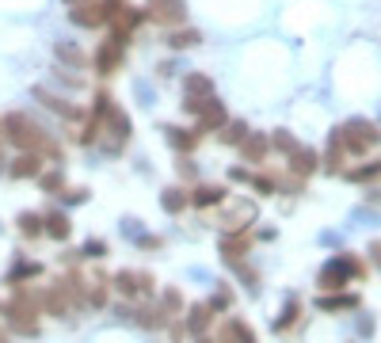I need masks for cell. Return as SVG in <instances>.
<instances>
[{
  "label": "cell",
  "mask_w": 381,
  "mask_h": 343,
  "mask_svg": "<svg viewBox=\"0 0 381 343\" xmlns=\"http://www.w3.org/2000/svg\"><path fill=\"white\" fill-rule=\"evenodd\" d=\"M0 134H4V142L15 145L20 153H42L46 142H50V134H46L35 119H27L23 111L4 114V119H0Z\"/></svg>",
  "instance_id": "6da1fadb"
},
{
  "label": "cell",
  "mask_w": 381,
  "mask_h": 343,
  "mask_svg": "<svg viewBox=\"0 0 381 343\" xmlns=\"http://www.w3.org/2000/svg\"><path fill=\"white\" fill-rule=\"evenodd\" d=\"M38 305H42V294H31V290H15V298L4 305V317L15 332L23 336H35L38 332Z\"/></svg>",
  "instance_id": "7a4b0ae2"
},
{
  "label": "cell",
  "mask_w": 381,
  "mask_h": 343,
  "mask_svg": "<svg viewBox=\"0 0 381 343\" xmlns=\"http://www.w3.org/2000/svg\"><path fill=\"white\" fill-rule=\"evenodd\" d=\"M366 275V264L362 259H355V256H336V259H328V264L320 267V286L324 290H343L351 279H362Z\"/></svg>",
  "instance_id": "3957f363"
},
{
  "label": "cell",
  "mask_w": 381,
  "mask_h": 343,
  "mask_svg": "<svg viewBox=\"0 0 381 343\" xmlns=\"http://www.w3.org/2000/svg\"><path fill=\"white\" fill-rule=\"evenodd\" d=\"M130 134H134L130 114L123 107H111L107 119H103V130H100V142H95V145H103V153H123L126 142H130Z\"/></svg>",
  "instance_id": "277c9868"
},
{
  "label": "cell",
  "mask_w": 381,
  "mask_h": 343,
  "mask_svg": "<svg viewBox=\"0 0 381 343\" xmlns=\"http://www.w3.org/2000/svg\"><path fill=\"white\" fill-rule=\"evenodd\" d=\"M339 137H343L347 153H366V149H378V145H381V130L370 119L343 122V126H339Z\"/></svg>",
  "instance_id": "5b68a950"
},
{
  "label": "cell",
  "mask_w": 381,
  "mask_h": 343,
  "mask_svg": "<svg viewBox=\"0 0 381 343\" xmlns=\"http://www.w3.org/2000/svg\"><path fill=\"white\" fill-rule=\"evenodd\" d=\"M126 43H130V35H123V31H115V35L107 38V43L95 50V57H92V65H95V73L100 77H111V73L123 65V54H126Z\"/></svg>",
  "instance_id": "8992f818"
},
{
  "label": "cell",
  "mask_w": 381,
  "mask_h": 343,
  "mask_svg": "<svg viewBox=\"0 0 381 343\" xmlns=\"http://www.w3.org/2000/svg\"><path fill=\"white\" fill-rule=\"evenodd\" d=\"M111 282H115V290L123 294L126 301L149 298V294H153V286H157V282H153V275H149V271H118Z\"/></svg>",
  "instance_id": "52a82bcc"
},
{
  "label": "cell",
  "mask_w": 381,
  "mask_h": 343,
  "mask_svg": "<svg viewBox=\"0 0 381 343\" xmlns=\"http://www.w3.org/2000/svg\"><path fill=\"white\" fill-rule=\"evenodd\" d=\"M252 222H256V202H244V199L229 202V210H225V214L217 218L221 233H244V229L252 225Z\"/></svg>",
  "instance_id": "ba28073f"
},
{
  "label": "cell",
  "mask_w": 381,
  "mask_h": 343,
  "mask_svg": "<svg viewBox=\"0 0 381 343\" xmlns=\"http://www.w3.org/2000/svg\"><path fill=\"white\" fill-rule=\"evenodd\" d=\"M194 119H199V126H194L199 134H210V130L217 134V130H221L225 122H229V111H225V103L217 100V96H210V100L202 103V111L194 114Z\"/></svg>",
  "instance_id": "9c48e42d"
},
{
  "label": "cell",
  "mask_w": 381,
  "mask_h": 343,
  "mask_svg": "<svg viewBox=\"0 0 381 343\" xmlns=\"http://www.w3.org/2000/svg\"><path fill=\"white\" fill-rule=\"evenodd\" d=\"M149 15L153 23H168V27H176V23H183V15H187V4L183 0H149Z\"/></svg>",
  "instance_id": "30bf717a"
},
{
  "label": "cell",
  "mask_w": 381,
  "mask_h": 343,
  "mask_svg": "<svg viewBox=\"0 0 381 343\" xmlns=\"http://www.w3.org/2000/svg\"><path fill=\"white\" fill-rule=\"evenodd\" d=\"M31 96H35V100L42 103L46 111L61 114V119H80V114H84V111L77 107V103H69V100H65V96H54L50 88H42V84H38V88H31Z\"/></svg>",
  "instance_id": "8fae6325"
},
{
  "label": "cell",
  "mask_w": 381,
  "mask_h": 343,
  "mask_svg": "<svg viewBox=\"0 0 381 343\" xmlns=\"http://www.w3.org/2000/svg\"><path fill=\"white\" fill-rule=\"evenodd\" d=\"M69 23L72 27H103V23H107V12H103V4H95V0H88V4H72L69 8Z\"/></svg>",
  "instance_id": "7c38bea8"
},
{
  "label": "cell",
  "mask_w": 381,
  "mask_h": 343,
  "mask_svg": "<svg viewBox=\"0 0 381 343\" xmlns=\"http://www.w3.org/2000/svg\"><path fill=\"white\" fill-rule=\"evenodd\" d=\"M12 179H38L42 176V153H20V157L8 165Z\"/></svg>",
  "instance_id": "4fadbf2b"
},
{
  "label": "cell",
  "mask_w": 381,
  "mask_h": 343,
  "mask_svg": "<svg viewBox=\"0 0 381 343\" xmlns=\"http://www.w3.org/2000/svg\"><path fill=\"white\" fill-rule=\"evenodd\" d=\"M210 96H214L210 73H183V100H210Z\"/></svg>",
  "instance_id": "5bb4252c"
},
{
  "label": "cell",
  "mask_w": 381,
  "mask_h": 343,
  "mask_svg": "<svg viewBox=\"0 0 381 343\" xmlns=\"http://www.w3.org/2000/svg\"><path fill=\"white\" fill-rule=\"evenodd\" d=\"M240 153H244L248 165H263V157L271 153V134H252L248 130V137L240 142Z\"/></svg>",
  "instance_id": "9a60e30c"
},
{
  "label": "cell",
  "mask_w": 381,
  "mask_h": 343,
  "mask_svg": "<svg viewBox=\"0 0 381 343\" xmlns=\"http://www.w3.org/2000/svg\"><path fill=\"white\" fill-rule=\"evenodd\" d=\"M225 195H229V191H225L221 183H199V187L191 191V206H199V210L221 206V202H225Z\"/></svg>",
  "instance_id": "2e32d148"
},
{
  "label": "cell",
  "mask_w": 381,
  "mask_h": 343,
  "mask_svg": "<svg viewBox=\"0 0 381 343\" xmlns=\"http://www.w3.org/2000/svg\"><path fill=\"white\" fill-rule=\"evenodd\" d=\"M164 137L176 153H194V145L202 142L199 130H187V126H164Z\"/></svg>",
  "instance_id": "e0dca14e"
},
{
  "label": "cell",
  "mask_w": 381,
  "mask_h": 343,
  "mask_svg": "<svg viewBox=\"0 0 381 343\" xmlns=\"http://www.w3.org/2000/svg\"><path fill=\"white\" fill-rule=\"evenodd\" d=\"M317 168H320V157H317L313 149H302V145H297V153H290V176L309 179Z\"/></svg>",
  "instance_id": "ac0fdd59"
},
{
  "label": "cell",
  "mask_w": 381,
  "mask_h": 343,
  "mask_svg": "<svg viewBox=\"0 0 381 343\" xmlns=\"http://www.w3.org/2000/svg\"><path fill=\"white\" fill-rule=\"evenodd\" d=\"M248 248H252V236H248V233H221V256H225V264L248 256Z\"/></svg>",
  "instance_id": "d6986e66"
},
{
  "label": "cell",
  "mask_w": 381,
  "mask_h": 343,
  "mask_svg": "<svg viewBox=\"0 0 381 343\" xmlns=\"http://www.w3.org/2000/svg\"><path fill=\"white\" fill-rule=\"evenodd\" d=\"M214 309L206 305V301H199V305H191L187 309V321H183V332H191V336H206V328H210V321H214Z\"/></svg>",
  "instance_id": "ffe728a7"
},
{
  "label": "cell",
  "mask_w": 381,
  "mask_h": 343,
  "mask_svg": "<svg viewBox=\"0 0 381 343\" xmlns=\"http://www.w3.org/2000/svg\"><path fill=\"white\" fill-rule=\"evenodd\" d=\"M42 309H46L50 317H58V321H61V317H69V294H65L61 282L50 286V290L42 294Z\"/></svg>",
  "instance_id": "44dd1931"
},
{
  "label": "cell",
  "mask_w": 381,
  "mask_h": 343,
  "mask_svg": "<svg viewBox=\"0 0 381 343\" xmlns=\"http://www.w3.org/2000/svg\"><path fill=\"white\" fill-rule=\"evenodd\" d=\"M343 153H347L343 137H339V130H332V137H328V153H324V172H328V176L343 172Z\"/></svg>",
  "instance_id": "7402d4cb"
},
{
  "label": "cell",
  "mask_w": 381,
  "mask_h": 343,
  "mask_svg": "<svg viewBox=\"0 0 381 343\" xmlns=\"http://www.w3.org/2000/svg\"><path fill=\"white\" fill-rule=\"evenodd\" d=\"M187 206H191V195L183 191V187H164V191H160V210H164V214H183Z\"/></svg>",
  "instance_id": "603a6c76"
},
{
  "label": "cell",
  "mask_w": 381,
  "mask_h": 343,
  "mask_svg": "<svg viewBox=\"0 0 381 343\" xmlns=\"http://www.w3.org/2000/svg\"><path fill=\"white\" fill-rule=\"evenodd\" d=\"M42 233H46V236H54V241H69V233H72L69 214H61V210L46 214V218H42Z\"/></svg>",
  "instance_id": "cb8c5ba5"
},
{
  "label": "cell",
  "mask_w": 381,
  "mask_h": 343,
  "mask_svg": "<svg viewBox=\"0 0 381 343\" xmlns=\"http://www.w3.org/2000/svg\"><path fill=\"white\" fill-rule=\"evenodd\" d=\"M359 305V294H320L317 309L320 313H336V309H355Z\"/></svg>",
  "instance_id": "d4e9b609"
},
{
  "label": "cell",
  "mask_w": 381,
  "mask_h": 343,
  "mask_svg": "<svg viewBox=\"0 0 381 343\" xmlns=\"http://www.w3.org/2000/svg\"><path fill=\"white\" fill-rule=\"evenodd\" d=\"M172 50H194V46L202 43V35L194 27H176V31H168V38H164Z\"/></svg>",
  "instance_id": "484cf974"
},
{
  "label": "cell",
  "mask_w": 381,
  "mask_h": 343,
  "mask_svg": "<svg viewBox=\"0 0 381 343\" xmlns=\"http://www.w3.org/2000/svg\"><path fill=\"white\" fill-rule=\"evenodd\" d=\"M54 54H58V61H65V65H72V69H84L92 57H88L80 46H72V43H58L54 46Z\"/></svg>",
  "instance_id": "4316f807"
},
{
  "label": "cell",
  "mask_w": 381,
  "mask_h": 343,
  "mask_svg": "<svg viewBox=\"0 0 381 343\" xmlns=\"http://www.w3.org/2000/svg\"><path fill=\"white\" fill-rule=\"evenodd\" d=\"M137 324L141 328H164L168 324V313H164V305H145V309H137Z\"/></svg>",
  "instance_id": "83f0119b"
},
{
  "label": "cell",
  "mask_w": 381,
  "mask_h": 343,
  "mask_svg": "<svg viewBox=\"0 0 381 343\" xmlns=\"http://www.w3.org/2000/svg\"><path fill=\"white\" fill-rule=\"evenodd\" d=\"M217 134H221L225 145H240V142L248 137V122H244V119H229L221 130H217Z\"/></svg>",
  "instance_id": "f1b7e54d"
},
{
  "label": "cell",
  "mask_w": 381,
  "mask_h": 343,
  "mask_svg": "<svg viewBox=\"0 0 381 343\" xmlns=\"http://www.w3.org/2000/svg\"><path fill=\"white\" fill-rule=\"evenodd\" d=\"M15 229H20L23 236H31V241H35V236H42V214H31V210H23V214L15 218Z\"/></svg>",
  "instance_id": "f546056e"
},
{
  "label": "cell",
  "mask_w": 381,
  "mask_h": 343,
  "mask_svg": "<svg viewBox=\"0 0 381 343\" xmlns=\"http://www.w3.org/2000/svg\"><path fill=\"white\" fill-rule=\"evenodd\" d=\"M38 187H42L46 195H58V191H65V172H61V165H54L50 172H42V176H38Z\"/></svg>",
  "instance_id": "4dcf8cb0"
},
{
  "label": "cell",
  "mask_w": 381,
  "mask_h": 343,
  "mask_svg": "<svg viewBox=\"0 0 381 343\" xmlns=\"http://www.w3.org/2000/svg\"><path fill=\"white\" fill-rule=\"evenodd\" d=\"M347 179H351V183H370V179H381V160H370V165H362V168H351V172H347Z\"/></svg>",
  "instance_id": "1f68e13d"
},
{
  "label": "cell",
  "mask_w": 381,
  "mask_h": 343,
  "mask_svg": "<svg viewBox=\"0 0 381 343\" xmlns=\"http://www.w3.org/2000/svg\"><path fill=\"white\" fill-rule=\"evenodd\" d=\"M103 301H107V279H103V275H95V279H88V305L100 309Z\"/></svg>",
  "instance_id": "d6a6232c"
},
{
  "label": "cell",
  "mask_w": 381,
  "mask_h": 343,
  "mask_svg": "<svg viewBox=\"0 0 381 343\" xmlns=\"http://www.w3.org/2000/svg\"><path fill=\"white\" fill-rule=\"evenodd\" d=\"M271 149H279V153H286V157H290V153H297V137L290 134V130H274V134H271Z\"/></svg>",
  "instance_id": "836d02e7"
},
{
  "label": "cell",
  "mask_w": 381,
  "mask_h": 343,
  "mask_svg": "<svg viewBox=\"0 0 381 343\" xmlns=\"http://www.w3.org/2000/svg\"><path fill=\"white\" fill-rule=\"evenodd\" d=\"M297 317H302V301H297V298H290V301H286V309H282V317L274 321V328H279V332H286L290 324L297 321Z\"/></svg>",
  "instance_id": "e575fe53"
},
{
  "label": "cell",
  "mask_w": 381,
  "mask_h": 343,
  "mask_svg": "<svg viewBox=\"0 0 381 343\" xmlns=\"http://www.w3.org/2000/svg\"><path fill=\"white\" fill-rule=\"evenodd\" d=\"M38 271H42V267H38V264H27V259H20V264H15V271L12 275H8V282H23V279H35V275Z\"/></svg>",
  "instance_id": "d590c367"
},
{
  "label": "cell",
  "mask_w": 381,
  "mask_h": 343,
  "mask_svg": "<svg viewBox=\"0 0 381 343\" xmlns=\"http://www.w3.org/2000/svg\"><path fill=\"white\" fill-rule=\"evenodd\" d=\"M160 305H164V313H168V317H176V313H180V309H183V298H180V290H172V286H168V290H164V298H160Z\"/></svg>",
  "instance_id": "8d00e7d4"
},
{
  "label": "cell",
  "mask_w": 381,
  "mask_h": 343,
  "mask_svg": "<svg viewBox=\"0 0 381 343\" xmlns=\"http://www.w3.org/2000/svg\"><path fill=\"white\" fill-rule=\"evenodd\" d=\"M176 172H180V179H199V168H194V160L187 157V153H180V160H176Z\"/></svg>",
  "instance_id": "74e56055"
},
{
  "label": "cell",
  "mask_w": 381,
  "mask_h": 343,
  "mask_svg": "<svg viewBox=\"0 0 381 343\" xmlns=\"http://www.w3.org/2000/svg\"><path fill=\"white\" fill-rule=\"evenodd\" d=\"M80 256H84V259H103V256H107V244H103V241H88L84 248H80Z\"/></svg>",
  "instance_id": "f35d334b"
},
{
  "label": "cell",
  "mask_w": 381,
  "mask_h": 343,
  "mask_svg": "<svg viewBox=\"0 0 381 343\" xmlns=\"http://www.w3.org/2000/svg\"><path fill=\"white\" fill-rule=\"evenodd\" d=\"M206 305L214 309V313H221V309H229V305H233V294H229V290H217L214 298L206 301Z\"/></svg>",
  "instance_id": "ab89813d"
},
{
  "label": "cell",
  "mask_w": 381,
  "mask_h": 343,
  "mask_svg": "<svg viewBox=\"0 0 381 343\" xmlns=\"http://www.w3.org/2000/svg\"><path fill=\"white\" fill-rule=\"evenodd\" d=\"M252 187L259 195H271L274 191V176H252Z\"/></svg>",
  "instance_id": "60d3db41"
},
{
  "label": "cell",
  "mask_w": 381,
  "mask_h": 343,
  "mask_svg": "<svg viewBox=\"0 0 381 343\" xmlns=\"http://www.w3.org/2000/svg\"><path fill=\"white\" fill-rule=\"evenodd\" d=\"M237 324H240V321H229V324H225L221 336H217V343H237Z\"/></svg>",
  "instance_id": "b9f144b4"
},
{
  "label": "cell",
  "mask_w": 381,
  "mask_h": 343,
  "mask_svg": "<svg viewBox=\"0 0 381 343\" xmlns=\"http://www.w3.org/2000/svg\"><path fill=\"white\" fill-rule=\"evenodd\" d=\"M84 199H88L84 187H69V191H65V202H69V206H77V202H84Z\"/></svg>",
  "instance_id": "7bdbcfd3"
},
{
  "label": "cell",
  "mask_w": 381,
  "mask_h": 343,
  "mask_svg": "<svg viewBox=\"0 0 381 343\" xmlns=\"http://www.w3.org/2000/svg\"><path fill=\"white\" fill-rule=\"evenodd\" d=\"M229 179H233V183H252V172H248V168H229Z\"/></svg>",
  "instance_id": "ee69618b"
},
{
  "label": "cell",
  "mask_w": 381,
  "mask_h": 343,
  "mask_svg": "<svg viewBox=\"0 0 381 343\" xmlns=\"http://www.w3.org/2000/svg\"><path fill=\"white\" fill-rule=\"evenodd\" d=\"M237 343H256V332L248 324H237Z\"/></svg>",
  "instance_id": "f6af8a7d"
},
{
  "label": "cell",
  "mask_w": 381,
  "mask_h": 343,
  "mask_svg": "<svg viewBox=\"0 0 381 343\" xmlns=\"http://www.w3.org/2000/svg\"><path fill=\"white\" fill-rule=\"evenodd\" d=\"M370 259H374V267L381 271V241H374V244H370Z\"/></svg>",
  "instance_id": "bcb514c9"
},
{
  "label": "cell",
  "mask_w": 381,
  "mask_h": 343,
  "mask_svg": "<svg viewBox=\"0 0 381 343\" xmlns=\"http://www.w3.org/2000/svg\"><path fill=\"white\" fill-rule=\"evenodd\" d=\"M359 332H362V336H374V321H370V317H362V321H359Z\"/></svg>",
  "instance_id": "7dc6e473"
},
{
  "label": "cell",
  "mask_w": 381,
  "mask_h": 343,
  "mask_svg": "<svg viewBox=\"0 0 381 343\" xmlns=\"http://www.w3.org/2000/svg\"><path fill=\"white\" fill-rule=\"evenodd\" d=\"M137 244H141V248H160V244H164V241H160V236H141V241H137Z\"/></svg>",
  "instance_id": "c3c4849f"
},
{
  "label": "cell",
  "mask_w": 381,
  "mask_h": 343,
  "mask_svg": "<svg viewBox=\"0 0 381 343\" xmlns=\"http://www.w3.org/2000/svg\"><path fill=\"white\" fill-rule=\"evenodd\" d=\"M65 4H69V8H72V4H88V0H65Z\"/></svg>",
  "instance_id": "681fc988"
},
{
  "label": "cell",
  "mask_w": 381,
  "mask_h": 343,
  "mask_svg": "<svg viewBox=\"0 0 381 343\" xmlns=\"http://www.w3.org/2000/svg\"><path fill=\"white\" fill-rule=\"evenodd\" d=\"M194 343H210V340H206V336H199V340H194Z\"/></svg>",
  "instance_id": "f907efd6"
}]
</instances>
